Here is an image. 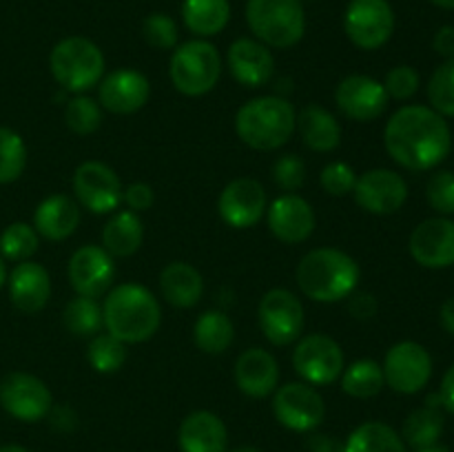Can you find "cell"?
Masks as SVG:
<instances>
[{"label": "cell", "mask_w": 454, "mask_h": 452, "mask_svg": "<svg viewBox=\"0 0 454 452\" xmlns=\"http://www.w3.org/2000/svg\"><path fill=\"white\" fill-rule=\"evenodd\" d=\"M384 144L399 167L408 171H430L450 153L452 131L448 120L434 109L408 105L395 111L386 122Z\"/></svg>", "instance_id": "obj_1"}, {"label": "cell", "mask_w": 454, "mask_h": 452, "mask_svg": "<svg viewBox=\"0 0 454 452\" xmlns=\"http://www.w3.org/2000/svg\"><path fill=\"white\" fill-rule=\"evenodd\" d=\"M160 304L142 284H120L102 304V322L109 335L122 344H142L158 332Z\"/></svg>", "instance_id": "obj_2"}, {"label": "cell", "mask_w": 454, "mask_h": 452, "mask_svg": "<svg viewBox=\"0 0 454 452\" xmlns=\"http://www.w3.org/2000/svg\"><path fill=\"white\" fill-rule=\"evenodd\" d=\"M357 261L340 248H313L297 264V286L313 301L333 304L348 300L359 284Z\"/></svg>", "instance_id": "obj_3"}, {"label": "cell", "mask_w": 454, "mask_h": 452, "mask_svg": "<svg viewBox=\"0 0 454 452\" xmlns=\"http://www.w3.org/2000/svg\"><path fill=\"white\" fill-rule=\"evenodd\" d=\"M297 129L293 105L278 96L253 97L235 115V133L255 151H275L286 144Z\"/></svg>", "instance_id": "obj_4"}, {"label": "cell", "mask_w": 454, "mask_h": 452, "mask_svg": "<svg viewBox=\"0 0 454 452\" xmlns=\"http://www.w3.org/2000/svg\"><path fill=\"white\" fill-rule=\"evenodd\" d=\"M49 69L65 91L84 93L96 87L105 75V56L93 40L71 35L51 49Z\"/></svg>", "instance_id": "obj_5"}, {"label": "cell", "mask_w": 454, "mask_h": 452, "mask_svg": "<svg viewBox=\"0 0 454 452\" xmlns=\"http://www.w3.org/2000/svg\"><path fill=\"white\" fill-rule=\"evenodd\" d=\"M247 22L266 47L288 49L304 38V4L301 0H248Z\"/></svg>", "instance_id": "obj_6"}, {"label": "cell", "mask_w": 454, "mask_h": 452, "mask_svg": "<svg viewBox=\"0 0 454 452\" xmlns=\"http://www.w3.org/2000/svg\"><path fill=\"white\" fill-rule=\"evenodd\" d=\"M173 87L189 97L213 91L222 75V56L208 40H189L173 51L168 62Z\"/></svg>", "instance_id": "obj_7"}, {"label": "cell", "mask_w": 454, "mask_h": 452, "mask_svg": "<svg viewBox=\"0 0 454 452\" xmlns=\"http://www.w3.org/2000/svg\"><path fill=\"white\" fill-rule=\"evenodd\" d=\"M293 368L310 386H328L344 372V350L333 337L313 332L297 339Z\"/></svg>", "instance_id": "obj_8"}, {"label": "cell", "mask_w": 454, "mask_h": 452, "mask_svg": "<svg viewBox=\"0 0 454 452\" xmlns=\"http://www.w3.org/2000/svg\"><path fill=\"white\" fill-rule=\"evenodd\" d=\"M344 31L355 47L375 51L393 38V7L388 0H350L344 13Z\"/></svg>", "instance_id": "obj_9"}, {"label": "cell", "mask_w": 454, "mask_h": 452, "mask_svg": "<svg viewBox=\"0 0 454 452\" xmlns=\"http://www.w3.org/2000/svg\"><path fill=\"white\" fill-rule=\"evenodd\" d=\"M262 332L273 346L295 344L304 331V306L288 288H273L260 301Z\"/></svg>", "instance_id": "obj_10"}, {"label": "cell", "mask_w": 454, "mask_h": 452, "mask_svg": "<svg viewBox=\"0 0 454 452\" xmlns=\"http://www.w3.org/2000/svg\"><path fill=\"white\" fill-rule=\"evenodd\" d=\"M384 381L399 394H415L428 386L433 377V357L417 341H399L386 353Z\"/></svg>", "instance_id": "obj_11"}, {"label": "cell", "mask_w": 454, "mask_h": 452, "mask_svg": "<svg viewBox=\"0 0 454 452\" xmlns=\"http://www.w3.org/2000/svg\"><path fill=\"white\" fill-rule=\"evenodd\" d=\"M0 406L13 419L35 424L53 408L51 390L29 372H9L0 379Z\"/></svg>", "instance_id": "obj_12"}, {"label": "cell", "mask_w": 454, "mask_h": 452, "mask_svg": "<svg viewBox=\"0 0 454 452\" xmlns=\"http://www.w3.org/2000/svg\"><path fill=\"white\" fill-rule=\"evenodd\" d=\"M74 191L78 202L87 211H91L93 215H106L115 213V208L122 204L124 186L109 164L89 160L75 168Z\"/></svg>", "instance_id": "obj_13"}, {"label": "cell", "mask_w": 454, "mask_h": 452, "mask_svg": "<svg viewBox=\"0 0 454 452\" xmlns=\"http://www.w3.org/2000/svg\"><path fill=\"white\" fill-rule=\"evenodd\" d=\"M275 419L295 433H310L326 415V406L317 390L304 381H293L273 393Z\"/></svg>", "instance_id": "obj_14"}, {"label": "cell", "mask_w": 454, "mask_h": 452, "mask_svg": "<svg viewBox=\"0 0 454 452\" xmlns=\"http://www.w3.org/2000/svg\"><path fill=\"white\" fill-rule=\"evenodd\" d=\"M355 202L372 215H393L406 204L408 184L390 168H372L355 182Z\"/></svg>", "instance_id": "obj_15"}, {"label": "cell", "mask_w": 454, "mask_h": 452, "mask_svg": "<svg viewBox=\"0 0 454 452\" xmlns=\"http://www.w3.org/2000/svg\"><path fill=\"white\" fill-rule=\"evenodd\" d=\"M388 100L390 97L386 93L384 82L362 74L346 75L337 84L335 91L337 109L355 122H372V120L381 118Z\"/></svg>", "instance_id": "obj_16"}, {"label": "cell", "mask_w": 454, "mask_h": 452, "mask_svg": "<svg viewBox=\"0 0 454 452\" xmlns=\"http://www.w3.org/2000/svg\"><path fill=\"white\" fill-rule=\"evenodd\" d=\"M71 288L82 297H100L115 279V261L109 253L96 244H84L71 255L67 266Z\"/></svg>", "instance_id": "obj_17"}, {"label": "cell", "mask_w": 454, "mask_h": 452, "mask_svg": "<svg viewBox=\"0 0 454 452\" xmlns=\"http://www.w3.org/2000/svg\"><path fill=\"white\" fill-rule=\"evenodd\" d=\"M220 217L231 229H251L266 213V191L253 177L229 182L217 199Z\"/></svg>", "instance_id": "obj_18"}, {"label": "cell", "mask_w": 454, "mask_h": 452, "mask_svg": "<svg viewBox=\"0 0 454 452\" xmlns=\"http://www.w3.org/2000/svg\"><path fill=\"white\" fill-rule=\"evenodd\" d=\"M411 255L424 269H448L454 264V220L430 217L411 235Z\"/></svg>", "instance_id": "obj_19"}, {"label": "cell", "mask_w": 454, "mask_h": 452, "mask_svg": "<svg viewBox=\"0 0 454 452\" xmlns=\"http://www.w3.org/2000/svg\"><path fill=\"white\" fill-rule=\"evenodd\" d=\"M151 84L136 69H118L98 82V100L102 109L115 115H131L149 102Z\"/></svg>", "instance_id": "obj_20"}, {"label": "cell", "mask_w": 454, "mask_h": 452, "mask_svg": "<svg viewBox=\"0 0 454 452\" xmlns=\"http://www.w3.org/2000/svg\"><path fill=\"white\" fill-rule=\"evenodd\" d=\"M266 217L270 233L284 244L306 242L315 230L313 207L295 193L273 199V204L266 208Z\"/></svg>", "instance_id": "obj_21"}, {"label": "cell", "mask_w": 454, "mask_h": 452, "mask_svg": "<svg viewBox=\"0 0 454 452\" xmlns=\"http://www.w3.org/2000/svg\"><path fill=\"white\" fill-rule=\"evenodd\" d=\"M229 71L242 87L257 89L270 82L275 74V58L264 43L255 38H238L229 47Z\"/></svg>", "instance_id": "obj_22"}, {"label": "cell", "mask_w": 454, "mask_h": 452, "mask_svg": "<svg viewBox=\"0 0 454 452\" xmlns=\"http://www.w3.org/2000/svg\"><path fill=\"white\" fill-rule=\"evenodd\" d=\"M9 300L20 313H40L51 297V279L38 261H18L7 277Z\"/></svg>", "instance_id": "obj_23"}, {"label": "cell", "mask_w": 454, "mask_h": 452, "mask_svg": "<svg viewBox=\"0 0 454 452\" xmlns=\"http://www.w3.org/2000/svg\"><path fill=\"white\" fill-rule=\"evenodd\" d=\"M235 384L253 399L269 397L279 384L278 359L264 348L244 350L235 362Z\"/></svg>", "instance_id": "obj_24"}, {"label": "cell", "mask_w": 454, "mask_h": 452, "mask_svg": "<svg viewBox=\"0 0 454 452\" xmlns=\"http://www.w3.org/2000/svg\"><path fill=\"white\" fill-rule=\"evenodd\" d=\"M177 441L182 452H226L229 433L215 412L195 410L182 421Z\"/></svg>", "instance_id": "obj_25"}, {"label": "cell", "mask_w": 454, "mask_h": 452, "mask_svg": "<svg viewBox=\"0 0 454 452\" xmlns=\"http://www.w3.org/2000/svg\"><path fill=\"white\" fill-rule=\"evenodd\" d=\"M80 224V207L69 195H49L38 204L34 213L35 233L49 242H62L71 238Z\"/></svg>", "instance_id": "obj_26"}, {"label": "cell", "mask_w": 454, "mask_h": 452, "mask_svg": "<svg viewBox=\"0 0 454 452\" xmlns=\"http://www.w3.org/2000/svg\"><path fill=\"white\" fill-rule=\"evenodd\" d=\"M297 129H300L301 142L317 153H331L341 142L340 122L331 111L319 105H306L300 111Z\"/></svg>", "instance_id": "obj_27"}, {"label": "cell", "mask_w": 454, "mask_h": 452, "mask_svg": "<svg viewBox=\"0 0 454 452\" xmlns=\"http://www.w3.org/2000/svg\"><path fill=\"white\" fill-rule=\"evenodd\" d=\"M160 291L171 306L177 308H191L198 304L204 295V279L186 261H171L160 273Z\"/></svg>", "instance_id": "obj_28"}, {"label": "cell", "mask_w": 454, "mask_h": 452, "mask_svg": "<svg viewBox=\"0 0 454 452\" xmlns=\"http://www.w3.org/2000/svg\"><path fill=\"white\" fill-rule=\"evenodd\" d=\"M145 239V226L137 213L118 211L102 229V248L111 257H131Z\"/></svg>", "instance_id": "obj_29"}, {"label": "cell", "mask_w": 454, "mask_h": 452, "mask_svg": "<svg viewBox=\"0 0 454 452\" xmlns=\"http://www.w3.org/2000/svg\"><path fill=\"white\" fill-rule=\"evenodd\" d=\"M182 20L191 34L200 38H211L229 25L231 4L229 0H184Z\"/></svg>", "instance_id": "obj_30"}, {"label": "cell", "mask_w": 454, "mask_h": 452, "mask_svg": "<svg viewBox=\"0 0 454 452\" xmlns=\"http://www.w3.org/2000/svg\"><path fill=\"white\" fill-rule=\"evenodd\" d=\"M346 452H406L402 434L381 421L357 425L344 441Z\"/></svg>", "instance_id": "obj_31"}, {"label": "cell", "mask_w": 454, "mask_h": 452, "mask_svg": "<svg viewBox=\"0 0 454 452\" xmlns=\"http://www.w3.org/2000/svg\"><path fill=\"white\" fill-rule=\"evenodd\" d=\"M233 322L222 310H207L200 315L193 326L195 346L207 355H222L233 344Z\"/></svg>", "instance_id": "obj_32"}, {"label": "cell", "mask_w": 454, "mask_h": 452, "mask_svg": "<svg viewBox=\"0 0 454 452\" xmlns=\"http://www.w3.org/2000/svg\"><path fill=\"white\" fill-rule=\"evenodd\" d=\"M384 386V370L375 359H357L341 372V390L355 399L375 397Z\"/></svg>", "instance_id": "obj_33"}, {"label": "cell", "mask_w": 454, "mask_h": 452, "mask_svg": "<svg viewBox=\"0 0 454 452\" xmlns=\"http://www.w3.org/2000/svg\"><path fill=\"white\" fill-rule=\"evenodd\" d=\"M443 433V415L437 408H417L403 421V443L412 446L415 450L433 446L439 441Z\"/></svg>", "instance_id": "obj_34"}, {"label": "cell", "mask_w": 454, "mask_h": 452, "mask_svg": "<svg viewBox=\"0 0 454 452\" xmlns=\"http://www.w3.org/2000/svg\"><path fill=\"white\" fill-rule=\"evenodd\" d=\"M62 322H65L67 331L74 332L75 337H93L105 326V322H102V306L93 297L78 295L65 306Z\"/></svg>", "instance_id": "obj_35"}, {"label": "cell", "mask_w": 454, "mask_h": 452, "mask_svg": "<svg viewBox=\"0 0 454 452\" xmlns=\"http://www.w3.org/2000/svg\"><path fill=\"white\" fill-rule=\"evenodd\" d=\"M87 359L91 368L102 375L118 372L127 362V348L120 339H115L109 332H98L91 337L87 348Z\"/></svg>", "instance_id": "obj_36"}, {"label": "cell", "mask_w": 454, "mask_h": 452, "mask_svg": "<svg viewBox=\"0 0 454 452\" xmlns=\"http://www.w3.org/2000/svg\"><path fill=\"white\" fill-rule=\"evenodd\" d=\"M27 167V144L9 127H0V184L16 182L25 173Z\"/></svg>", "instance_id": "obj_37"}, {"label": "cell", "mask_w": 454, "mask_h": 452, "mask_svg": "<svg viewBox=\"0 0 454 452\" xmlns=\"http://www.w3.org/2000/svg\"><path fill=\"white\" fill-rule=\"evenodd\" d=\"M38 251V233L27 222H13L0 233V257L12 261H27Z\"/></svg>", "instance_id": "obj_38"}, {"label": "cell", "mask_w": 454, "mask_h": 452, "mask_svg": "<svg viewBox=\"0 0 454 452\" xmlns=\"http://www.w3.org/2000/svg\"><path fill=\"white\" fill-rule=\"evenodd\" d=\"M65 124L75 133V136H89V133H96L102 124L100 102L78 93L74 100L67 102Z\"/></svg>", "instance_id": "obj_39"}, {"label": "cell", "mask_w": 454, "mask_h": 452, "mask_svg": "<svg viewBox=\"0 0 454 452\" xmlns=\"http://www.w3.org/2000/svg\"><path fill=\"white\" fill-rule=\"evenodd\" d=\"M430 109L443 118H454V58L434 69L428 82Z\"/></svg>", "instance_id": "obj_40"}, {"label": "cell", "mask_w": 454, "mask_h": 452, "mask_svg": "<svg viewBox=\"0 0 454 452\" xmlns=\"http://www.w3.org/2000/svg\"><path fill=\"white\" fill-rule=\"evenodd\" d=\"M426 198L439 215H454V171L433 173L426 184Z\"/></svg>", "instance_id": "obj_41"}, {"label": "cell", "mask_w": 454, "mask_h": 452, "mask_svg": "<svg viewBox=\"0 0 454 452\" xmlns=\"http://www.w3.org/2000/svg\"><path fill=\"white\" fill-rule=\"evenodd\" d=\"M142 35L155 49H173L177 44V25L167 13H151L142 22Z\"/></svg>", "instance_id": "obj_42"}, {"label": "cell", "mask_w": 454, "mask_h": 452, "mask_svg": "<svg viewBox=\"0 0 454 452\" xmlns=\"http://www.w3.org/2000/svg\"><path fill=\"white\" fill-rule=\"evenodd\" d=\"M306 180V164L300 155L286 153L275 160L273 164V182L286 193L301 189Z\"/></svg>", "instance_id": "obj_43"}, {"label": "cell", "mask_w": 454, "mask_h": 452, "mask_svg": "<svg viewBox=\"0 0 454 452\" xmlns=\"http://www.w3.org/2000/svg\"><path fill=\"white\" fill-rule=\"evenodd\" d=\"M319 182H322V189L326 191L328 195H335V198H344V195L353 193L355 182H357V175H355L353 167L346 162H331L322 168V175H319Z\"/></svg>", "instance_id": "obj_44"}, {"label": "cell", "mask_w": 454, "mask_h": 452, "mask_svg": "<svg viewBox=\"0 0 454 452\" xmlns=\"http://www.w3.org/2000/svg\"><path fill=\"white\" fill-rule=\"evenodd\" d=\"M384 89L388 93V97H393V100H411L419 91V74L408 65L395 66L386 75Z\"/></svg>", "instance_id": "obj_45"}, {"label": "cell", "mask_w": 454, "mask_h": 452, "mask_svg": "<svg viewBox=\"0 0 454 452\" xmlns=\"http://www.w3.org/2000/svg\"><path fill=\"white\" fill-rule=\"evenodd\" d=\"M122 202L127 204L129 211L133 213H142V211H149L155 202V193L151 189V184L146 182H133L124 189L122 193Z\"/></svg>", "instance_id": "obj_46"}, {"label": "cell", "mask_w": 454, "mask_h": 452, "mask_svg": "<svg viewBox=\"0 0 454 452\" xmlns=\"http://www.w3.org/2000/svg\"><path fill=\"white\" fill-rule=\"evenodd\" d=\"M348 313L355 319H371L377 315V300L372 292H350Z\"/></svg>", "instance_id": "obj_47"}, {"label": "cell", "mask_w": 454, "mask_h": 452, "mask_svg": "<svg viewBox=\"0 0 454 452\" xmlns=\"http://www.w3.org/2000/svg\"><path fill=\"white\" fill-rule=\"evenodd\" d=\"M306 448H309V452H346L344 441L331 437V434H310Z\"/></svg>", "instance_id": "obj_48"}, {"label": "cell", "mask_w": 454, "mask_h": 452, "mask_svg": "<svg viewBox=\"0 0 454 452\" xmlns=\"http://www.w3.org/2000/svg\"><path fill=\"white\" fill-rule=\"evenodd\" d=\"M433 47H434V51H437L439 56L446 58V60L454 58V27L452 25L442 27V29L434 34Z\"/></svg>", "instance_id": "obj_49"}, {"label": "cell", "mask_w": 454, "mask_h": 452, "mask_svg": "<svg viewBox=\"0 0 454 452\" xmlns=\"http://www.w3.org/2000/svg\"><path fill=\"white\" fill-rule=\"evenodd\" d=\"M439 397H442L443 408H446L450 415H454V363L448 368V372L442 379V388H439Z\"/></svg>", "instance_id": "obj_50"}, {"label": "cell", "mask_w": 454, "mask_h": 452, "mask_svg": "<svg viewBox=\"0 0 454 452\" xmlns=\"http://www.w3.org/2000/svg\"><path fill=\"white\" fill-rule=\"evenodd\" d=\"M439 319H442V326L448 335L454 337V297L446 300L442 304V310H439Z\"/></svg>", "instance_id": "obj_51"}, {"label": "cell", "mask_w": 454, "mask_h": 452, "mask_svg": "<svg viewBox=\"0 0 454 452\" xmlns=\"http://www.w3.org/2000/svg\"><path fill=\"white\" fill-rule=\"evenodd\" d=\"M415 452H450L446 446H439V443H433V446H426V448H419V450Z\"/></svg>", "instance_id": "obj_52"}, {"label": "cell", "mask_w": 454, "mask_h": 452, "mask_svg": "<svg viewBox=\"0 0 454 452\" xmlns=\"http://www.w3.org/2000/svg\"><path fill=\"white\" fill-rule=\"evenodd\" d=\"M0 452H29V450L18 446V443H7V446H0Z\"/></svg>", "instance_id": "obj_53"}, {"label": "cell", "mask_w": 454, "mask_h": 452, "mask_svg": "<svg viewBox=\"0 0 454 452\" xmlns=\"http://www.w3.org/2000/svg\"><path fill=\"white\" fill-rule=\"evenodd\" d=\"M433 4H437V7L442 9H450V12H454V0H430Z\"/></svg>", "instance_id": "obj_54"}, {"label": "cell", "mask_w": 454, "mask_h": 452, "mask_svg": "<svg viewBox=\"0 0 454 452\" xmlns=\"http://www.w3.org/2000/svg\"><path fill=\"white\" fill-rule=\"evenodd\" d=\"M4 282H7V269H4V260L0 257V288L4 286Z\"/></svg>", "instance_id": "obj_55"}, {"label": "cell", "mask_w": 454, "mask_h": 452, "mask_svg": "<svg viewBox=\"0 0 454 452\" xmlns=\"http://www.w3.org/2000/svg\"><path fill=\"white\" fill-rule=\"evenodd\" d=\"M233 452H262V450H257V448L253 446H242V448H235Z\"/></svg>", "instance_id": "obj_56"}]
</instances>
